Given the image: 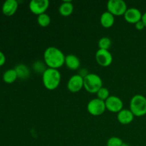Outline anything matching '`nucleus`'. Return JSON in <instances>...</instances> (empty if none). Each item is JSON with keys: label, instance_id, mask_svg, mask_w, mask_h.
Listing matches in <instances>:
<instances>
[{"label": "nucleus", "instance_id": "f257e3e1", "mask_svg": "<svg viewBox=\"0 0 146 146\" xmlns=\"http://www.w3.org/2000/svg\"><path fill=\"white\" fill-rule=\"evenodd\" d=\"M66 56L59 48L55 46H49L44 53V62L48 68L58 69L65 64Z\"/></svg>", "mask_w": 146, "mask_h": 146}, {"label": "nucleus", "instance_id": "f03ea898", "mask_svg": "<svg viewBox=\"0 0 146 146\" xmlns=\"http://www.w3.org/2000/svg\"><path fill=\"white\" fill-rule=\"evenodd\" d=\"M61 75L58 69L47 68L42 74V81L44 87L48 90L57 88L61 83Z\"/></svg>", "mask_w": 146, "mask_h": 146}, {"label": "nucleus", "instance_id": "7ed1b4c3", "mask_svg": "<svg viewBox=\"0 0 146 146\" xmlns=\"http://www.w3.org/2000/svg\"><path fill=\"white\" fill-rule=\"evenodd\" d=\"M130 110L134 116L141 117L146 114V98L141 94L133 96L130 101Z\"/></svg>", "mask_w": 146, "mask_h": 146}, {"label": "nucleus", "instance_id": "20e7f679", "mask_svg": "<svg viewBox=\"0 0 146 146\" xmlns=\"http://www.w3.org/2000/svg\"><path fill=\"white\" fill-rule=\"evenodd\" d=\"M84 87L90 94H97L103 87V81L96 74H88L84 78Z\"/></svg>", "mask_w": 146, "mask_h": 146}, {"label": "nucleus", "instance_id": "39448f33", "mask_svg": "<svg viewBox=\"0 0 146 146\" xmlns=\"http://www.w3.org/2000/svg\"><path fill=\"white\" fill-rule=\"evenodd\" d=\"M87 110L88 112L94 116L101 115L106 110L105 101L98 98H94L88 103Z\"/></svg>", "mask_w": 146, "mask_h": 146}, {"label": "nucleus", "instance_id": "423d86ee", "mask_svg": "<svg viewBox=\"0 0 146 146\" xmlns=\"http://www.w3.org/2000/svg\"><path fill=\"white\" fill-rule=\"evenodd\" d=\"M107 9L114 16L124 15L127 8V4L123 0H109L107 3Z\"/></svg>", "mask_w": 146, "mask_h": 146}, {"label": "nucleus", "instance_id": "0eeeda50", "mask_svg": "<svg viewBox=\"0 0 146 146\" xmlns=\"http://www.w3.org/2000/svg\"><path fill=\"white\" fill-rule=\"evenodd\" d=\"M49 7L48 0H31L29 2V9L33 14L40 15L46 13Z\"/></svg>", "mask_w": 146, "mask_h": 146}, {"label": "nucleus", "instance_id": "6e6552de", "mask_svg": "<svg viewBox=\"0 0 146 146\" xmlns=\"http://www.w3.org/2000/svg\"><path fill=\"white\" fill-rule=\"evenodd\" d=\"M106 109L113 113H117L121 111L123 108V103L119 97L116 96H110L105 101Z\"/></svg>", "mask_w": 146, "mask_h": 146}, {"label": "nucleus", "instance_id": "1a4fd4ad", "mask_svg": "<svg viewBox=\"0 0 146 146\" xmlns=\"http://www.w3.org/2000/svg\"><path fill=\"white\" fill-rule=\"evenodd\" d=\"M96 60L100 66H108L113 62V56L108 50L98 49L96 53Z\"/></svg>", "mask_w": 146, "mask_h": 146}, {"label": "nucleus", "instance_id": "9d476101", "mask_svg": "<svg viewBox=\"0 0 146 146\" xmlns=\"http://www.w3.org/2000/svg\"><path fill=\"white\" fill-rule=\"evenodd\" d=\"M84 87V78L79 74L72 76L67 83V88L71 92L77 93Z\"/></svg>", "mask_w": 146, "mask_h": 146}, {"label": "nucleus", "instance_id": "9b49d317", "mask_svg": "<svg viewBox=\"0 0 146 146\" xmlns=\"http://www.w3.org/2000/svg\"><path fill=\"white\" fill-rule=\"evenodd\" d=\"M143 14L138 9L131 7L128 9L124 14V19L125 21L131 24H135L137 22L142 20Z\"/></svg>", "mask_w": 146, "mask_h": 146}, {"label": "nucleus", "instance_id": "f8f14e48", "mask_svg": "<svg viewBox=\"0 0 146 146\" xmlns=\"http://www.w3.org/2000/svg\"><path fill=\"white\" fill-rule=\"evenodd\" d=\"M19 3L17 0H7L1 7L2 13L5 16L11 17L14 15L18 9Z\"/></svg>", "mask_w": 146, "mask_h": 146}, {"label": "nucleus", "instance_id": "ddd939ff", "mask_svg": "<svg viewBox=\"0 0 146 146\" xmlns=\"http://www.w3.org/2000/svg\"><path fill=\"white\" fill-rule=\"evenodd\" d=\"M134 115L130 109H123V108L120 112L117 113V119L118 122L123 125L129 124L133 121Z\"/></svg>", "mask_w": 146, "mask_h": 146}, {"label": "nucleus", "instance_id": "4468645a", "mask_svg": "<svg viewBox=\"0 0 146 146\" xmlns=\"http://www.w3.org/2000/svg\"><path fill=\"white\" fill-rule=\"evenodd\" d=\"M115 22V16L108 11L103 13L100 18V23L105 28H110Z\"/></svg>", "mask_w": 146, "mask_h": 146}, {"label": "nucleus", "instance_id": "2eb2a0df", "mask_svg": "<svg viewBox=\"0 0 146 146\" xmlns=\"http://www.w3.org/2000/svg\"><path fill=\"white\" fill-rule=\"evenodd\" d=\"M65 64L71 70H76L80 66V60L74 54H68L66 56Z\"/></svg>", "mask_w": 146, "mask_h": 146}, {"label": "nucleus", "instance_id": "dca6fc26", "mask_svg": "<svg viewBox=\"0 0 146 146\" xmlns=\"http://www.w3.org/2000/svg\"><path fill=\"white\" fill-rule=\"evenodd\" d=\"M58 11L60 14L64 17L71 15L74 11V4L71 1H64L60 4Z\"/></svg>", "mask_w": 146, "mask_h": 146}, {"label": "nucleus", "instance_id": "f3484780", "mask_svg": "<svg viewBox=\"0 0 146 146\" xmlns=\"http://www.w3.org/2000/svg\"><path fill=\"white\" fill-rule=\"evenodd\" d=\"M17 74V76L21 79H27L30 76V69L24 64H19L14 68Z\"/></svg>", "mask_w": 146, "mask_h": 146}, {"label": "nucleus", "instance_id": "a211bd4d", "mask_svg": "<svg viewBox=\"0 0 146 146\" xmlns=\"http://www.w3.org/2000/svg\"><path fill=\"white\" fill-rule=\"evenodd\" d=\"M2 78L3 81L7 84H12V83L15 82L16 80L18 78V76H17V74L15 69L10 68V69L7 70L3 74Z\"/></svg>", "mask_w": 146, "mask_h": 146}, {"label": "nucleus", "instance_id": "6ab92c4d", "mask_svg": "<svg viewBox=\"0 0 146 146\" xmlns=\"http://www.w3.org/2000/svg\"><path fill=\"white\" fill-rule=\"evenodd\" d=\"M37 23L42 27H48L51 23V17L46 13L40 14L37 17Z\"/></svg>", "mask_w": 146, "mask_h": 146}, {"label": "nucleus", "instance_id": "aec40b11", "mask_svg": "<svg viewBox=\"0 0 146 146\" xmlns=\"http://www.w3.org/2000/svg\"><path fill=\"white\" fill-rule=\"evenodd\" d=\"M111 44L112 42H111V38L106 36L102 37L98 41V46H99L100 49L108 50L111 47Z\"/></svg>", "mask_w": 146, "mask_h": 146}, {"label": "nucleus", "instance_id": "412c9836", "mask_svg": "<svg viewBox=\"0 0 146 146\" xmlns=\"http://www.w3.org/2000/svg\"><path fill=\"white\" fill-rule=\"evenodd\" d=\"M46 64H45V62L41 61H36L33 64V68L34 70L36 73H41L43 74V73L46 70Z\"/></svg>", "mask_w": 146, "mask_h": 146}, {"label": "nucleus", "instance_id": "4be33fe9", "mask_svg": "<svg viewBox=\"0 0 146 146\" xmlns=\"http://www.w3.org/2000/svg\"><path fill=\"white\" fill-rule=\"evenodd\" d=\"M97 96L98 98L102 100V101H105L106 100L108 99V97L110 96V92L109 90L106 87H102L99 89V91L97 92Z\"/></svg>", "mask_w": 146, "mask_h": 146}, {"label": "nucleus", "instance_id": "5701e85b", "mask_svg": "<svg viewBox=\"0 0 146 146\" xmlns=\"http://www.w3.org/2000/svg\"><path fill=\"white\" fill-rule=\"evenodd\" d=\"M123 144V142L118 137H111L107 141V146H121Z\"/></svg>", "mask_w": 146, "mask_h": 146}, {"label": "nucleus", "instance_id": "b1692460", "mask_svg": "<svg viewBox=\"0 0 146 146\" xmlns=\"http://www.w3.org/2000/svg\"><path fill=\"white\" fill-rule=\"evenodd\" d=\"M135 28H136V29L138 30H143L144 29V28H145V24H144V23L143 22L142 20H141V21H139L138 22H137L136 24H135Z\"/></svg>", "mask_w": 146, "mask_h": 146}, {"label": "nucleus", "instance_id": "393cba45", "mask_svg": "<svg viewBox=\"0 0 146 146\" xmlns=\"http://www.w3.org/2000/svg\"><path fill=\"white\" fill-rule=\"evenodd\" d=\"M6 62V56L4 53L0 51V66H2Z\"/></svg>", "mask_w": 146, "mask_h": 146}, {"label": "nucleus", "instance_id": "a878e982", "mask_svg": "<svg viewBox=\"0 0 146 146\" xmlns=\"http://www.w3.org/2000/svg\"><path fill=\"white\" fill-rule=\"evenodd\" d=\"M142 21H143V22L144 23V24H145V28H146V11H145V13H144L143 14Z\"/></svg>", "mask_w": 146, "mask_h": 146}, {"label": "nucleus", "instance_id": "bb28decb", "mask_svg": "<svg viewBox=\"0 0 146 146\" xmlns=\"http://www.w3.org/2000/svg\"><path fill=\"white\" fill-rule=\"evenodd\" d=\"M121 146H130L129 145H128V144H127V143H123V144Z\"/></svg>", "mask_w": 146, "mask_h": 146}]
</instances>
